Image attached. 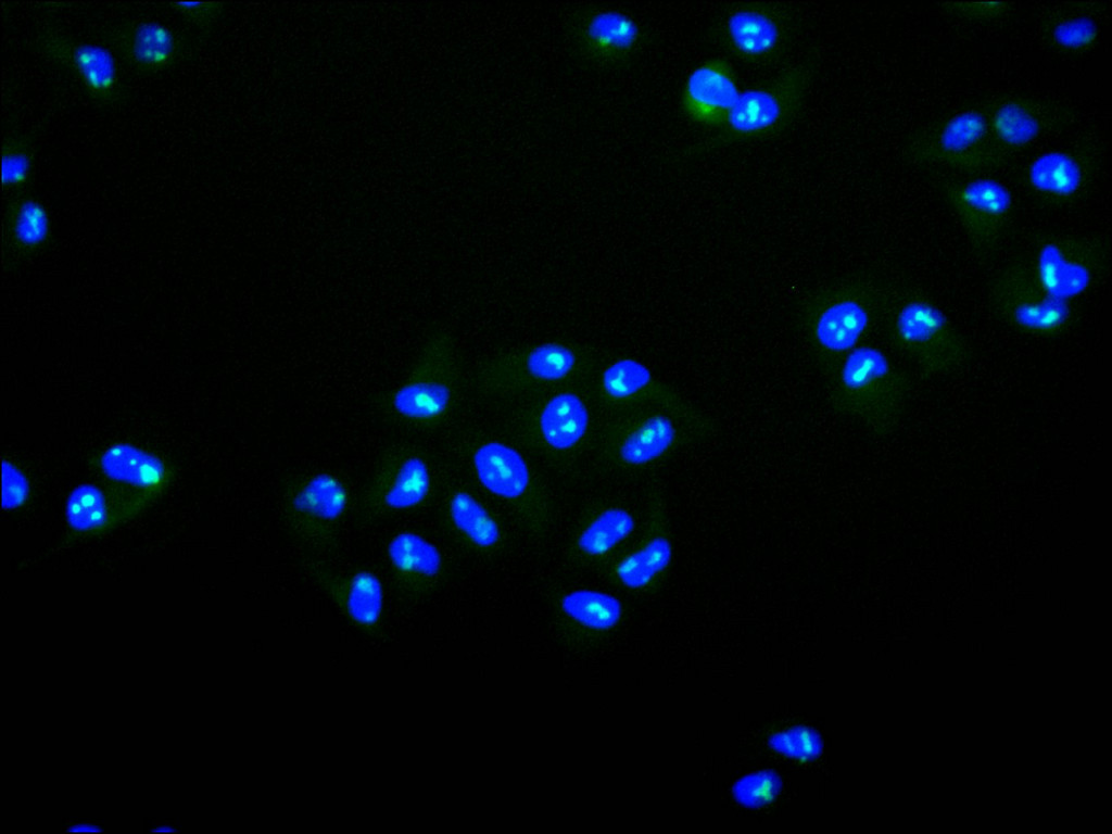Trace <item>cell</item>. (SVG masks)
Instances as JSON below:
<instances>
[{"label": "cell", "instance_id": "cell-1", "mask_svg": "<svg viewBox=\"0 0 1112 834\" xmlns=\"http://www.w3.org/2000/svg\"><path fill=\"white\" fill-rule=\"evenodd\" d=\"M806 86V71L793 67L761 87L740 92L723 129L740 138L782 129L799 110Z\"/></svg>", "mask_w": 1112, "mask_h": 834}, {"label": "cell", "instance_id": "cell-2", "mask_svg": "<svg viewBox=\"0 0 1112 834\" xmlns=\"http://www.w3.org/2000/svg\"><path fill=\"white\" fill-rule=\"evenodd\" d=\"M904 348L927 374H948L962 364L968 346L945 314L924 302L904 306L896 320Z\"/></svg>", "mask_w": 1112, "mask_h": 834}, {"label": "cell", "instance_id": "cell-3", "mask_svg": "<svg viewBox=\"0 0 1112 834\" xmlns=\"http://www.w3.org/2000/svg\"><path fill=\"white\" fill-rule=\"evenodd\" d=\"M946 197L977 251L995 244L1012 206V194L1002 182L976 178L949 187Z\"/></svg>", "mask_w": 1112, "mask_h": 834}, {"label": "cell", "instance_id": "cell-4", "mask_svg": "<svg viewBox=\"0 0 1112 834\" xmlns=\"http://www.w3.org/2000/svg\"><path fill=\"white\" fill-rule=\"evenodd\" d=\"M740 90L732 67L721 59L697 66L687 77L681 96V109L693 122L704 126H723Z\"/></svg>", "mask_w": 1112, "mask_h": 834}, {"label": "cell", "instance_id": "cell-5", "mask_svg": "<svg viewBox=\"0 0 1112 834\" xmlns=\"http://www.w3.org/2000/svg\"><path fill=\"white\" fill-rule=\"evenodd\" d=\"M899 372L877 349L861 346L845 359L835 402L841 410L861 412L889 394L899 383Z\"/></svg>", "mask_w": 1112, "mask_h": 834}, {"label": "cell", "instance_id": "cell-6", "mask_svg": "<svg viewBox=\"0 0 1112 834\" xmlns=\"http://www.w3.org/2000/svg\"><path fill=\"white\" fill-rule=\"evenodd\" d=\"M577 38L591 60L615 63L628 59L639 47L642 28L629 13L611 8L586 12L578 23Z\"/></svg>", "mask_w": 1112, "mask_h": 834}, {"label": "cell", "instance_id": "cell-7", "mask_svg": "<svg viewBox=\"0 0 1112 834\" xmlns=\"http://www.w3.org/2000/svg\"><path fill=\"white\" fill-rule=\"evenodd\" d=\"M433 338L409 380L392 396V406L401 416L413 420H429L443 414L451 401V389L437 376L443 361L441 341Z\"/></svg>", "mask_w": 1112, "mask_h": 834}, {"label": "cell", "instance_id": "cell-8", "mask_svg": "<svg viewBox=\"0 0 1112 834\" xmlns=\"http://www.w3.org/2000/svg\"><path fill=\"white\" fill-rule=\"evenodd\" d=\"M47 50L70 63L77 72L87 91L98 100L112 101L117 92V68L112 53L93 43H71L52 38Z\"/></svg>", "mask_w": 1112, "mask_h": 834}, {"label": "cell", "instance_id": "cell-9", "mask_svg": "<svg viewBox=\"0 0 1112 834\" xmlns=\"http://www.w3.org/2000/svg\"><path fill=\"white\" fill-rule=\"evenodd\" d=\"M473 465L482 485L497 496L516 498L528 488L530 475L525 459L503 443L481 445L473 454Z\"/></svg>", "mask_w": 1112, "mask_h": 834}, {"label": "cell", "instance_id": "cell-10", "mask_svg": "<svg viewBox=\"0 0 1112 834\" xmlns=\"http://www.w3.org/2000/svg\"><path fill=\"white\" fill-rule=\"evenodd\" d=\"M99 464L110 479L136 488L155 489L166 478V467L157 456L128 443L111 445Z\"/></svg>", "mask_w": 1112, "mask_h": 834}, {"label": "cell", "instance_id": "cell-11", "mask_svg": "<svg viewBox=\"0 0 1112 834\" xmlns=\"http://www.w3.org/2000/svg\"><path fill=\"white\" fill-rule=\"evenodd\" d=\"M726 35L732 47L743 56L759 59L776 48L781 28L768 11L742 8L728 17Z\"/></svg>", "mask_w": 1112, "mask_h": 834}, {"label": "cell", "instance_id": "cell-12", "mask_svg": "<svg viewBox=\"0 0 1112 834\" xmlns=\"http://www.w3.org/2000/svg\"><path fill=\"white\" fill-rule=\"evenodd\" d=\"M589 414L579 396L560 393L549 400L542 410L540 426L544 440L556 450H567L584 435Z\"/></svg>", "mask_w": 1112, "mask_h": 834}, {"label": "cell", "instance_id": "cell-13", "mask_svg": "<svg viewBox=\"0 0 1112 834\" xmlns=\"http://www.w3.org/2000/svg\"><path fill=\"white\" fill-rule=\"evenodd\" d=\"M868 323V313L861 304L854 300H841L821 313L814 332L821 346L832 352H843L855 346Z\"/></svg>", "mask_w": 1112, "mask_h": 834}, {"label": "cell", "instance_id": "cell-14", "mask_svg": "<svg viewBox=\"0 0 1112 834\" xmlns=\"http://www.w3.org/2000/svg\"><path fill=\"white\" fill-rule=\"evenodd\" d=\"M1029 185L1037 191L1070 197L1083 182V169L1078 161L1064 151H1049L1038 155L1028 166Z\"/></svg>", "mask_w": 1112, "mask_h": 834}, {"label": "cell", "instance_id": "cell-15", "mask_svg": "<svg viewBox=\"0 0 1112 834\" xmlns=\"http://www.w3.org/2000/svg\"><path fill=\"white\" fill-rule=\"evenodd\" d=\"M346 504L344 485L338 478L326 472L313 476L292 498V507L298 513L323 521L339 519Z\"/></svg>", "mask_w": 1112, "mask_h": 834}, {"label": "cell", "instance_id": "cell-16", "mask_svg": "<svg viewBox=\"0 0 1112 834\" xmlns=\"http://www.w3.org/2000/svg\"><path fill=\"white\" fill-rule=\"evenodd\" d=\"M678 430L671 418L655 415L647 418L624 440L621 458L631 465H643L657 459L675 443Z\"/></svg>", "mask_w": 1112, "mask_h": 834}, {"label": "cell", "instance_id": "cell-17", "mask_svg": "<svg viewBox=\"0 0 1112 834\" xmlns=\"http://www.w3.org/2000/svg\"><path fill=\"white\" fill-rule=\"evenodd\" d=\"M987 128V119L981 112H960L940 128L933 142L932 153L950 160L962 157L982 142Z\"/></svg>", "mask_w": 1112, "mask_h": 834}, {"label": "cell", "instance_id": "cell-18", "mask_svg": "<svg viewBox=\"0 0 1112 834\" xmlns=\"http://www.w3.org/2000/svg\"><path fill=\"white\" fill-rule=\"evenodd\" d=\"M388 557L394 569L402 573L434 577L441 569L439 549L418 533L404 531L388 544Z\"/></svg>", "mask_w": 1112, "mask_h": 834}, {"label": "cell", "instance_id": "cell-19", "mask_svg": "<svg viewBox=\"0 0 1112 834\" xmlns=\"http://www.w3.org/2000/svg\"><path fill=\"white\" fill-rule=\"evenodd\" d=\"M131 60L141 68L159 70L176 56V40L168 27L156 22L136 26L127 40Z\"/></svg>", "mask_w": 1112, "mask_h": 834}, {"label": "cell", "instance_id": "cell-20", "mask_svg": "<svg viewBox=\"0 0 1112 834\" xmlns=\"http://www.w3.org/2000/svg\"><path fill=\"white\" fill-rule=\"evenodd\" d=\"M561 608L571 619L594 630L615 627L622 614L619 599L595 590H577L561 599Z\"/></svg>", "mask_w": 1112, "mask_h": 834}, {"label": "cell", "instance_id": "cell-21", "mask_svg": "<svg viewBox=\"0 0 1112 834\" xmlns=\"http://www.w3.org/2000/svg\"><path fill=\"white\" fill-rule=\"evenodd\" d=\"M430 490V473L418 456L405 457L396 467L382 500L388 508L404 510L419 505Z\"/></svg>", "mask_w": 1112, "mask_h": 834}, {"label": "cell", "instance_id": "cell-22", "mask_svg": "<svg viewBox=\"0 0 1112 834\" xmlns=\"http://www.w3.org/2000/svg\"><path fill=\"white\" fill-rule=\"evenodd\" d=\"M672 559V545L665 536H656L642 549L626 557L617 568L623 585L640 589L664 571Z\"/></svg>", "mask_w": 1112, "mask_h": 834}, {"label": "cell", "instance_id": "cell-23", "mask_svg": "<svg viewBox=\"0 0 1112 834\" xmlns=\"http://www.w3.org/2000/svg\"><path fill=\"white\" fill-rule=\"evenodd\" d=\"M450 514L457 529L476 545L490 547L497 543L500 529L485 508L467 492H457L450 502Z\"/></svg>", "mask_w": 1112, "mask_h": 834}, {"label": "cell", "instance_id": "cell-24", "mask_svg": "<svg viewBox=\"0 0 1112 834\" xmlns=\"http://www.w3.org/2000/svg\"><path fill=\"white\" fill-rule=\"evenodd\" d=\"M991 128L995 137L1004 146L1021 148L1039 136L1041 124L1026 105L1009 101L995 111Z\"/></svg>", "mask_w": 1112, "mask_h": 834}, {"label": "cell", "instance_id": "cell-25", "mask_svg": "<svg viewBox=\"0 0 1112 834\" xmlns=\"http://www.w3.org/2000/svg\"><path fill=\"white\" fill-rule=\"evenodd\" d=\"M633 529V517L627 510L610 508L586 527L578 540V545L589 555H601L626 539Z\"/></svg>", "mask_w": 1112, "mask_h": 834}, {"label": "cell", "instance_id": "cell-26", "mask_svg": "<svg viewBox=\"0 0 1112 834\" xmlns=\"http://www.w3.org/2000/svg\"><path fill=\"white\" fill-rule=\"evenodd\" d=\"M65 516L68 526L75 531L86 532L104 527L109 511L103 492L91 483L76 486L67 497Z\"/></svg>", "mask_w": 1112, "mask_h": 834}, {"label": "cell", "instance_id": "cell-27", "mask_svg": "<svg viewBox=\"0 0 1112 834\" xmlns=\"http://www.w3.org/2000/svg\"><path fill=\"white\" fill-rule=\"evenodd\" d=\"M346 609L362 624L375 623L382 609V586L378 577L367 570L355 573L349 581Z\"/></svg>", "mask_w": 1112, "mask_h": 834}, {"label": "cell", "instance_id": "cell-28", "mask_svg": "<svg viewBox=\"0 0 1112 834\" xmlns=\"http://www.w3.org/2000/svg\"><path fill=\"white\" fill-rule=\"evenodd\" d=\"M576 356L565 345L546 343L531 351L527 359L529 372L542 380H559L573 368Z\"/></svg>", "mask_w": 1112, "mask_h": 834}, {"label": "cell", "instance_id": "cell-29", "mask_svg": "<svg viewBox=\"0 0 1112 834\" xmlns=\"http://www.w3.org/2000/svg\"><path fill=\"white\" fill-rule=\"evenodd\" d=\"M650 371L634 359H620L610 365L603 375L606 392L612 397L630 396L650 381Z\"/></svg>", "mask_w": 1112, "mask_h": 834}, {"label": "cell", "instance_id": "cell-30", "mask_svg": "<svg viewBox=\"0 0 1112 834\" xmlns=\"http://www.w3.org/2000/svg\"><path fill=\"white\" fill-rule=\"evenodd\" d=\"M781 780L772 771L747 774L733 787L735 799L748 808H759L772 803L781 791Z\"/></svg>", "mask_w": 1112, "mask_h": 834}, {"label": "cell", "instance_id": "cell-31", "mask_svg": "<svg viewBox=\"0 0 1112 834\" xmlns=\"http://www.w3.org/2000/svg\"><path fill=\"white\" fill-rule=\"evenodd\" d=\"M49 220L45 207L34 199L24 200L17 210L14 222V233L17 240L34 245L45 240L48 235Z\"/></svg>", "mask_w": 1112, "mask_h": 834}, {"label": "cell", "instance_id": "cell-32", "mask_svg": "<svg viewBox=\"0 0 1112 834\" xmlns=\"http://www.w3.org/2000/svg\"><path fill=\"white\" fill-rule=\"evenodd\" d=\"M33 153L21 140H10L2 148L1 179L4 189L23 186L30 174Z\"/></svg>", "mask_w": 1112, "mask_h": 834}, {"label": "cell", "instance_id": "cell-33", "mask_svg": "<svg viewBox=\"0 0 1112 834\" xmlns=\"http://www.w3.org/2000/svg\"><path fill=\"white\" fill-rule=\"evenodd\" d=\"M770 745L776 751L798 759H812L822 749L821 738L813 730L798 726L775 734Z\"/></svg>", "mask_w": 1112, "mask_h": 834}, {"label": "cell", "instance_id": "cell-34", "mask_svg": "<svg viewBox=\"0 0 1112 834\" xmlns=\"http://www.w3.org/2000/svg\"><path fill=\"white\" fill-rule=\"evenodd\" d=\"M1097 36V23L1086 15L1062 21L1052 29L1053 41L1059 47L1069 50L1085 49L1096 41Z\"/></svg>", "mask_w": 1112, "mask_h": 834}, {"label": "cell", "instance_id": "cell-35", "mask_svg": "<svg viewBox=\"0 0 1112 834\" xmlns=\"http://www.w3.org/2000/svg\"><path fill=\"white\" fill-rule=\"evenodd\" d=\"M1065 258L1058 245L1046 244L1039 255L1038 274L1041 286L1050 296L1060 298Z\"/></svg>", "mask_w": 1112, "mask_h": 834}, {"label": "cell", "instance_id": "cell-36", "mask_svg": "<svg viewBox=\"0 0 1112 834\" xmlns=\"http://www.w3.org/2000/svg\"><path fill=\"white\" fill-rule=\"evenodd\" d=\"M2 508L14 509L25 503L29 494L26 476L11 462L2 463Z\"/></svg>", "mask_w": 1112, "mask_h": 834}, {"label": "cell", "instance_id": "cell-37", "mask_svg": "<svg viewBox=\"0 0 1112 834\" xmlns=\"http://www.w3.org/2000/svg\"><path fill=\"white\" fill-rule=\"evenodd\" d=\"M1088 275L1084 267L1067 263L1060 289V298L1064 299L1081 292L1087 285Z\"/></svg>", "mask_w": 1112, "mask_h": 834}, {"label": "cell", "instance_id": "cell-38", "mask_svg": "<svg viewBox=\"0 0 1112 834\" xmlns=\"http://www.w3.org/2000/svg\"><path fill=\"white\" fill-rule=\"evenodd\" d=\"M173 5L194 22L204 24L214 18L220 4L216 2H175Z\"/></svg>", "mask_w": 1112, "mask_h": 834}, {"label": "cell", "instance_id": "cell-39", "mask_svg": "<svg viewBox=\"0 0 1112 834\" xmlns=\"http://www.w3.org/2000/svg\"><path fill=\"white\" fill-rule=\"evenodd\" d=\"M68 832H101L102 830L98 825L93 824H76L67 829Z\"/></svg>", "mask_w": 1112, "mask_h": 834}, {"label": "cell", "instance_id": "cell-40", "mask_svg": "<svg viewBox=\"0 0 1112 834\" xmlns=\"http://www.w3.org/2000/svg\"><path fill=\"white\" fill-rule=\"evenodd\" d=\"M152 832L153 833H155V832H157V833H160V832L170 833V832H175V830L169 827L168 825H165V826H162V827H156V829L152 830Z\"/></svg>", "mask_w": 1112, "mask_h": 834}]
</instances>
